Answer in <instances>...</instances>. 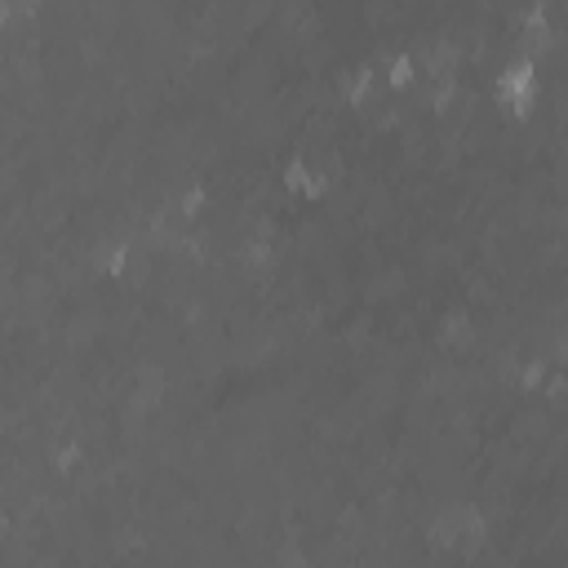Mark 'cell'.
<instances>
[{"instance_id": "1", "label": "cell", "mask_w": 568, "mask_h": 568, "mask_svg": "<svg viewBox=\"0 0 568 568\" xmlns=\"http://www.w3.org/2000/svg\"><path fill=\"white\" fill-rule=\"evenodd\" d=\"M537 98H541V80H537V67L532 58H510L497 75V102L515 115V120H528L537 111Z\"/></svg>"}]
</instances>
